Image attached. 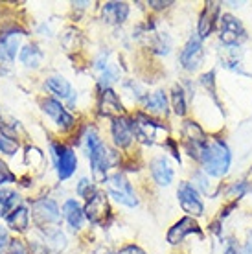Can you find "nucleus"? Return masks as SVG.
Masks as SVG:
<instances>
[{"instance_id": "obj_19", "label": "nucleus", "mask_w": 252, "mask_h": 254, "mask_svg": "<svg viewBox=\"0 0 252 254\" xmlns=\"http://www.w3.org/2000/svg\"><path fill=\"white\" fill-rule=\"evenodd\" d=\"M103 13V20L107 24H122L126 22L127 15H129V6L126 2H107L101 7Z\"/></svg>"}, {"instance_id": "obj_35", "label": "nucleus", "mask_w": 252, "mask_h": 254, "mask_svg": "<svg viewBox=\"0 0 252 254\" xmlns=\"http://www.w3.org/2000/svg\"><path fill=\"white\" fill-rule=\"evenodd\" d=\"M225 254H241L240 247L234 243V240H230V242H227V249H225Z\"/></svg>"}, {"instance_id": "obj_2", "label": "nucleus", "mask_w": 252, "mask_h": 254, "mask_svg": "<svg viewBox=\"0 0 252 254\" xmlns=\"http://www.w3.org/2000/svg\"><path fill=\"white\" fill-rule=\"evenodd\" d=\"M230 160H232V155L228 151L227 144L223 140L215 138L210 142L206 153L202 155L201 166L206 175L225 177L228 173V168H230Z\"/></svg>"}, {"instance_id": "obj_14", "label": "nucleus", "mask_w": 252, "mask_h": 254, "mask_svg": "<svg viewBox=\"0 0 252 254\" xmlns=\"http://www.w3.org/2000/svg\"><path fill=\"white\" fill-rule=\"evenodd\" d=\"M219 2H206V6L202 9L201 17H199V26H197V35L199 39L210 37V33L214 32L215 22L221 19L219 17Z\"/></svg>"}, {"instance_id": "obj_29", "label": "nucleus", "mask_w": 252, "mask_h": 254, "mask_svg": "<svg viewBox=\"0 0 252 254\" xmlns=\"http://www.w3.org/2000/svg\"><path fill=\"white\" fill-rule=\"evenodd\" d=\"M7 254H30L28 247H26V243L19 238H15L9 242V247H7Z\"/></svg>"}, {"instance_id": "obj_12", "label": "nucleus", "mask_w": 252, "mask_h": 254, "mask_svg": "<svg viewBox=\"0 0 252 254\" xmlns=\"http://www.w3.org/2000/svg\"><path fill=\"white\" fill-rule=\"evenodd\" d=\"M188 234H197L199 238H202V232H201V227L197 225V221L193 217H183V219H179V221L168 230V243L170 245H179V243L184 242V238Z\"/></svg>"}, {"instance_id": "obj_15", "label": "nucleus", "mask_w": 252, "mask_h": 254, "mask_svg": "<svg viewBox=\"0 0 252 254\" xmlns=\"http://www.w3.org/2000/svg\"><path fill=\"white\" fill-rule=\"evenodd\" d=\"M98 107H100L101 115L109 116V118H113V120H114V118H120V116H124V105H122L120 98H118V94H116L113 89H103V90H101Z\"/></svg>"}, {"instance_id": "obj_26", "label": "nucleus", "mask_w": 252, "mask_h": 254, "mask_svg": "<svg viewBox=\"0 0 252 254\" xmlns=\"http://www.w3.org/2000/svg\"><path fill=\"white\" fill-rule=\"evenodd\" d=\"M171 107L177 116L186 115V96H184L183 87H179V85L171 89Z\"/></svg>"}, {"instance_id": "obj_17", "label": "nucleus", "mask_w": 252, "mask_h": 254, "mask_svg": "<svg viewBox=\"0 0 252 254\" xmlns=\"http://www.w3.org/2000/svg\"><path fill=\"white\" fill-rule=\"evenodd\" d=\"M151 175L153 181L157 183L158 186H170L173 183V168L168 162L166 157H157V159L151 160Z\"/></svg>"}, {"instance_id": "obj_22", "label": "nucleus", "mask_w": 252, "mask_h": 254, "mask_svg": "<svg viewBox=\"0 0 252 254\" xmlns=\"http://www.w3.org/2000/svg\"><path fill=\"white\" fill-rule=\"evenodd\" d=\"M63 216H64V219L68 221L70 229H72V230L81 229V223H83V216H85V212H83L81 206H79L74 199H68V201L63 204Z\"/></svg>"}, {"instance_id": "obj_24", "label": "nucleus", "mask_w": 252, "mask_h": 254, "mask_svg": "<svg viewBox=\"0 0 252 254\" xmlns=\"http://www.w3.org/2000/svg\"><path fill=\"white\" fill-rule=\"evenodd\" d=\"M19 59L20 63L24 64V66H28V68H37L39 64H41V61H43V52L39 50L35 45H28L20 50Z\"/></svg>"}, {"instance_id": "obj_16", "label": "nucleus", "mask_w": 252, "mask_h": 254, "mask_svg": "<svg viewBox=\"0 0 252 254\" xmlns=\"http://www.w3.org/2000/svg\"><path fill=\"white\" fill-rule=\"evenodd\" d=\"M43 111L48 116H52L54 122L61 129H70V127L74 126V116L70 115V113H66V109L61 105V102H57V100H52V98L43 100Z\"/></svg>"}, {"instance_id": "obj_4", "label": "nucleus", "mask_w": 252, "mask_h": 254, "mask_svg": "<svg viewBox=\"0 0 252 254\" xmlns=\"http://www.w3.org/2000/svg\"><path fill=\"white\" fill-rule=\"evenodd\" d=\"M183 142L184 147H186V153H188L191 159H195L197 162H201L202 155L208 149V136L202 131L199 124L195 122H184L183 126Z\"/></svg>"}, {"instance_id": "obj_23", "label": "nucleus", "mask_w": 252, "mask_h": 254, "mask_svg": "<svg viewBox=\"0 0 252 254\" xmlns=\"http://www.w3.org/2000/svg\"><path fill=\"white\" fill-rule=\"evenodd\" d=\"M7 227L17 232H24L30 227V214L24 206H17L11 214L7 216Z\"/></svg>"}, {"instance_id": "obj_30", "label": "nucleus", "mask_w": 252, "mask_h": 254, "mask_svg": "<svg viewBox=\"0 0 252 254\" xmlns=\"http://www.w3.org/2000/svg\"><path fill=\"white\" fill-rule=\"evenodd\" d=\"M15 181H17L15 173L7 168L6 162H2V160H0V186L7 185V183H15Z\"/></svg>"}, {"instance_id": "obj_33", "label": "nucleus", "mask_w": 252, "mask_h": 254, "mask_svg": "<svg viewBox=\"0 0 252 254\" xmlns=\"http://www.w3.org/2000/svg\"><path fill=\"white\" fill-rule=\"evenodd\" d=\"M116 254H145V253L140 247H136V245H127V247H124L120 253Z\"/></svg>"}, {"instance_id": "obj_7", "label": "nucleus", "mask_w": 252, "mask_h": 254, "mask_svg": "<svg viewBox=\"0 0 252 254\" xmlns=\"http://www.w3.org/2000/svg\"><path fill=\"white\" fill-rule=\"evenodd\" d=\"M177 197H179V204L181 208L188 214L189 217H201L204 214V204H202L201 197H199V191L193 185L189 183H181L179 185V190H177Z\"/></svg>"}, {"instance_id": "obj_9", "label": "nucleus", "mask_w": 252, "mask_h": 254, "mask_svg": "<svg viewBox=\"0 0 252 254\" xmlns=\"http://www.w3.org/2000/svg\"><path fill=\"white\" fill-rule=\"evenodd\" d=\"M85 216L92 225H101L105 223L109 216H111V206H109L107 195L103 191H96L94 195L87 199V204H85Z\"/></svg>"}, {"instance_id": "obj_21", "label": "nucleus", "mask_w": 252, "mask_h": 254, "mask_svg": "<svg viewBox=\"0 0 252 254\" xmlns=\"http://www.w3.org/2000/svg\"><path fill=\"white\" fill-rule=\"evenodd\" d=\"M46 87H48L56 96H59V98L74 102V94H76V92H74L72 85H70L63 76H50L46 79Z\"/></svg>"}, {"instance_id": "obj_36", "label": "nucleus", "mask_w": 252, "mask_h": 254, "mask_svg": "<svg viewBox=\"0 0 252 254\" xmlns=\"http://www.w3.org/2000/svg\"><path fill=\"white\" fill-rule=\"evenodd\" d=\"M173 2H149V6H153L155 9H162V7H168L171 6Z\"/></svg>"}, {"instance_id": "obj_25", "label": "nucleus", "mask_w": 252, "mask_h": 254, "mask_svg": "<svg viewBox=\"0 0 252 254\" xmlns=\"http://www.w3.org/2000/svg\"><path fill=\"white\" fill-rule=\"evenodd\" d=\"M19 204V195L13 190H0V217L7 216L9 210H15Z\"/></svg>"}, {"instance_id": "obj_13", "label": "nucleus", "mask_w": 252, "mask_h": 254, "mask_svg": "<svg viewBox=\"0 0 252 254\" xmlns=\"http://www.w3.org/2000/svg\"><path fill=\"white\" fill-rule=\"evenodd\" d=\"M111 134H113L114 144L118 147H129L132 138H134V122L129 116H120L114 118L111 126Z\"/></svg>"}, {"instance_id": "obj_27", "label": "nucleus", "mask_w": 252, "mask_h": 254, "mask_svg": "<svg viewBox=\"0 0 252 254\" xmlns=\"http://www.w3.org/2000/svg\"><path fill=\"white\" fill-rule=\"evenodd\" d=\"M17 149H19V142L17 140H13L7 134H0V151L4 153V155H15Z\"/></svg>"}, {"instance_id": "obj_11", "label": "nucleus", "mask_w": 252, "mask_h": 254, "mask_svg": "<svg viewBox=\"0 0 252 254\" xmlns=\"http://www.w3.org/2000/svg\"><path fill=\"white\" fill-rule=\"evenodd\" d=\"M202 58H204V50H202V41L199 35L188 39V43L184 45L183 52H181V64L183 68L193 72L202 64Z\"/></svg>"}, {"instance_id": "obj_32", "label": "nucleus", "mask_w": 252, "mask_h": 254, "mask_svg": "<svg viewBox=\"0 0 252 254\" xmlns=\"http://www.w3.org/2000/svg\"><path fill=\"white\" fill-rule=\"evenodd\" d=\"M9 236H7V230H6V227H2L0 225V253H4L7 247H9Z\"/></svg>"}, {"instance_id": "obj_37", "label": "nucleus", "mask_w": 252, "mask_h": 254, "mask_svg": "<svg viewBox=\"0 0 252 254\" xmlns=\"http://www.w3.org/2000/svg\"><path fill=\"white\" fill-rule=\"evenodd\" d=\"M245 254H252V234L249 236V240H247V245H245Z\"/></svg>"}, {"instance_id": "obj_28", "label": "nucleus", "mask_w": 252, "mask_h": 254, "mask_svg": "<svg viewBox=\"0 0 252 254\" xmlns=\"http://www.w3.org/2000/svg\"><path fill=\"white\" fill-rule=\"evenodd\" d=\"M76 191H77V195L79 197H85V199H90V197L94 195L96 191V188H94V185L88 181V179H81L79 183H77V188H76Z\"/></svg>"}, {"instance_id": "obj_1", "label": "nucleus", "mask_w": 252, "mask_h": 254, "mask_svg": "<svg viewBox=\"0 0 252 254\" xmlns=\"http://www.w3.org/2000/svg\"><path fill=\"white\" fill-rule=\"evenodd\" d=\"M87 147H88V159H90V168H92V177L96 183H105L107 181V172L113 166L114 157L109 151L107 146L101 142L96 131H90L87 134Z\"/></svg>"}, {"instance_id": "obj_5", "label": "nucleus", "mask_w": 252, "mask_h": 254, "mask_svg": "<svg viewBox=\"0 0 252 254\" xmlns=\"http://www.w3.org/2000/svg\"><path fill=\"white\" fill-rule=\"evenodd\" d=\"M107 191L109 195L113 197L114 201H118L120 204H126V206H138V197L132 190L131 183L126 179L124 173H114L111 177H107Z\"/></svg>"}, {"instance_id": "obj_8", "label": "nucleus", "mask_w": 252, "mask_h": 254, "mask_svg": "<svg viewBox=\"0 0 252 254\" xmlns=\"http://www.w3.org/2000/svg\"><path fill=\"white\" fill-rule=\"evenodd\" d=\"M52 155H54V160H56L59 179L64 181V179L72 177V173L76 172L77 168V157L74 149L68 146H56V144H52Z\"/></svg>"}, {"instance_id": "obj_34", "label": "nucleus", "mask_w": 252, "mask_h": 254, "mask_svg": "<svg viewBox=\"0 0 252 254\" xmlns=\"http://www.w3.org/2000/svg\"><path fill=\"white\" fill-rule=\"evenodd\" d=\"M195 179H197V185H199V188H201L204 193H208L210 186H208V183H206V177H204V175H201V173H197Z\"/></svg>"}, {"instance_id": "obj_20", "label": "nucleus", "mask_w": 252, "mask_h": 254, "mask_svg": "<svg viewBox=\"0 0 252 254\" xmlns=\"http://www.w3.org/2000/svg\"><path fill=\"white\" fill-rule=\"evenodd\" d=\"M145 111L151 116H166L168 115V98L164 90H155L153 94L145 98Z\"/></svg>"}, {"instance_id": "obj_18", "label": "nucleus", "mask_w": 252, "mask_h": 254, "mask_svg": "<svg viewBox=\"0 0 252 254\" xmlns=\"http://www.w3.org/2000/svg\"><path fill=\"white\" fill-rule=\"evenodd\" d=\"M19 41L20 33L17 30L6 32L0 35V59L11 63L13 59L17 58V50H19Z\"/></svg>"}, {"instance_id": "obj_6", "label": "nucleus", "mask_w": 252, "mask_h": 254, "mask_svg": "<svg viewBox=\"0 0 252 254\" xmlns=\"http://www.w3.org/2000/svg\"><path fill=\"white\" fill-rule=\"evenodd\" d=\"M247 39V32L240 19L230 13L221 15L219 19V41L227 46H240Z\"/></svg>"}, {"instance_id": "obj_3", "label": "nucleus", "mask_w": 252, "mask_h": 254, "mask_svg": "<svg viewBox=\"0 0 252 254\" xmlns=\"http://www.w3.org/2000/svg\"><path fill=\"white\" fill-rule=\"evenodd\" d=\"M134 122V136H138L144 144H164L168 142V127L162 124L160 120H155L149 115H144V113H138V115L132 118Z\"/></svg>"}, {"instance_id": "obj_31", "label": "nucleus", "mask_w": 252, "mask_h": 254, "mask_svg": "<svg viewBox=\"0 0 252 254\" xmlns=\"http://www.w3.org/2000/svg\"><path fill=\"white\" fill-rule=\"evenodd\" d=\"M252 186L247 185V183H238V185H232V188L228 190V193H234V195L238 197H243L247 193V191H251Z\"/></svg>"}, {"instance_id": "obj_10", "label": "nucleus", "mask_w": 252, "mask_h": 254, "mask_svg": "<svg viewBox=\"0 0 252 254\" xmlns=\"http://www.w3.org/2000/svg\"><path fill=\"white\" fill-rule=\"evenodd\" d=\"M33 221L44 227V225H57L61 221V212L56 201L52 199H39L32 204Z\"/></svg>"}]
</instances>
